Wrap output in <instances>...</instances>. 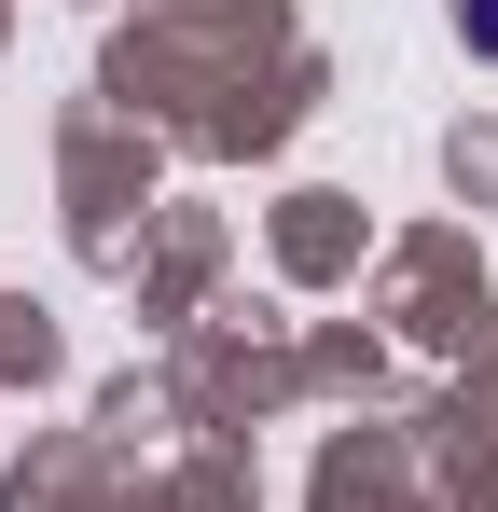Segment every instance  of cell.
Returning <instances> with one entry per match:
<instances>
[{"mask_svg": "<svg viewBox=\"0 0 498 512\" xmlns=\"http://www.w3.org/2000/svg\"><path fill=\"white\" fill-rule=\"evenodd\" d=\"M457 42H471V56H498V0H457Z\"/></svg>", "mask_w": 498, "mask_h": 512, "instance_id": "6da1fadb", "label": "cell"}]
</instances>
